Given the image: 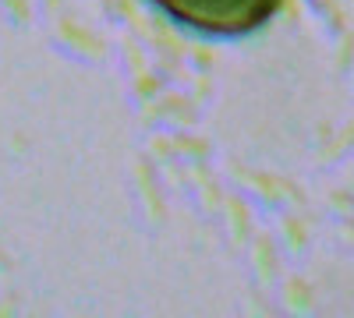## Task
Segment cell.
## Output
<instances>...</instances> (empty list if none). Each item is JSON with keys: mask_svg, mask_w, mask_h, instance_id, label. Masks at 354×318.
<instances>
[{"mask_svg": "<svg viewBox=\"0 0 354 318\" xmlns=\"http://www.w3.org/2000/svg\"><path fill=\"white\" fill-rule=\"evenodd\" d=\"M156 4L198 32L238 36L248 28H259L277 11L280 0H156Z\"/></svg>", "mask_w": 354, "mask_h": 318, "instance_id": "obj_1", "label": "cell"}]
</instances>
